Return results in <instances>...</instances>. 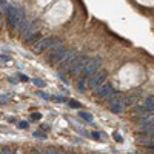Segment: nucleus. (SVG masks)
Wrapping results in <instances>:
<instances>
[{
  "mask_svg": "<svg viewBox=\"0 0 154 154\" xmlns=\"http://www.w3.org/2000/svg\"><path fill=\"white\" fill-rule=\"evenodd\" d=\"M59 45H62V38H57V37H46V38H40L37 43H34V46H32V53H35V54H40V53H43L45 49H48V48H56V46H59Z\"/></svg>",
  "mask_w": 154,
  "mask_h": 154,
  "instance_id": "nucleus-1",
  "label": "nucleus"
},
{
  "mask_svg": "<svg viewBox=\"0 0 154 154\" xmlns=\"http://www.w3.org/2000/svg\"><path fill=\"white\" fill-rule=\"evenodd\" d=\"M100 66H102V59L100 57H93V59H89L86 62V65H85V68H83L80 75L83 77V80H85V79H88V77L94 75L97 71H100Z\"/></svg>",
  "mask_w": 154,
  "mask_h": 154,
  "instance_id": "nucleus-2",
  "label": "nucleus"
},
{
  "mask_svg": "<svg viewBox=\"0 0 154 154\" xmlns=\"http://www.w3.org/2000/svg\"><path fill=\"white\" fill-rule=\"evenodd\" d=\"M66 53H68V49L63 45H59V46L53 48V49H51V53L48 54L49 63H53V65H59V63L62 62V59L66 56Z\"/></svg>",
  "mask_w": 154,
  "mask_h": 154,
  "instance_id": "nucleus-3",
  "label": "nucleus"
},
{
  "mask_svg": "<svg viewBox=\"0 0 154 154\" xmlns=\"http://www.w3.org/2000/svg\"><path fill=\"white\" fill-rule=\"evenodd\" d=\"M88 60H89V59H88L86 56H77V57L74 59V62L69 65L68 72H69V74H74V75L82 74V71H83V68H85V65H86Z\"/></svg>",
  "mask_w": 154,
  "mask_h": 154,
  "instance_id": "nucleus-4",
  "label": "nucleus"
},
{
  "mask_svg": "<svg viewBox=\"0 0 154 154\" xmlns=\"http://www.w3.org/2000/svg\"><path fill=\"white\" fill-rule=\"evenodd\" d=\"M106 77H108V72H106L105 69H100V71H97L94 75L89 77V80H88L89 88H91V89H97L99 86H102V85L105 83Z\"/></svg>",
  "mask_w": 154,
  "mask_h": 154,
  "instance_id": "nucleus-5",
  "label": "nucleus"
},
{
  "mask_svg": "<svg viewBox=\"0 0 154 154\" xmlns=\"http://www.w3.org/2000/svg\"><path fill=\"white\" fill-rule=\"evenodd\" d=\"M136 112L137 114H149L154 112V97H146L143 102H140L139 105H136Z\"/></svg>",
  "mask_w": 154,
  "mask_h": 154,
  "instance_id": "nucleus-6",
  "label": "nucleus"
},
{
  "mask_svg": "<svg viewBox=\"0 0 154 154\" xmlns=\"http://www.w3.org/2000/svg\"><path fill=\"white\" fill-rule=\"evenodd\" d=\"M77 56H79V54H77L75 51H68V53H66V56L63 57V59H62V62H60L59 65H57V66H59V69H62V71H68L69 65H71V63L74 62V59H75Z\"/></svg>",
  "mask_w": 154,
  "mask_h": 154,
  "instance_id": "nucleus-7",
  "label": "nucleus"
},
{
  "mask_svg": "<svg viewBox=\"0 0 154 154\" xmlns=\"http://www.w3.org/2000/svg\"><path fill=\"white\" fill-rule=\"evenodd\" d=\"M114 91H116V89L112 88V85H109V83H103L102 86H99V88H97L96 94H97L99 97H102V99H108Z\"/></svg>",
  "mask_w": 154,
  "mask_h": 154,
  "instance_id": "nucleus-8",
  "label": "nucleus"
},
{
  "mask_svg": "<svg viewBox=\"0 0 154 154\" xmlns=\"http://www.w3.org/2000/svg\"><path fill=\"white\" fill-rule=\"evenodd\" d=\"M137 123L140 126H154V112L143 114L142 117H137Z\"/></svg>",
  "mask_w": 154,
  "mask_h": 154,
  "instance_id": "nucleus-9",
  "label": "nucleus"
},
{
  "mask_svg": "<svg viewBox=\"0 0 154 154\" xmlns=\"http://www.w3.org/2000/svg\"><path fill=\"white\" fill-rule=\"evenodd\" d=\"M122 99H123V94H122V93L114 91V93L106 99V102H108V105L111 106V105H114V103H117V102H122Z\"/></svg>",
  "mask_w": 154,
  "mask_h": 154,
  "instance_id": "nucleus-10",
  "label": "nucleus"
},
{
  "mask_svg": "<svg viewBox=\"0 0 154 154\" xmlns=\"http://www.w3.org/2000/svg\"><path fill=\"white\" fill-rule=\"evenodd\" d=\"M137 103V97L136 96H123V105L130 106V105H136Z\"/></svg>",
  "mask_w": 154,
  "mask_h": 154,
  "instance_id": "nucleus-11",
  "label": "nucleus"
},
{
  "mask_svg": "<svg viewBox=\"0 0 154 154\" xmlns=\"http://www.w3.org/2000/svg\"><path fill=\"white\" fill-rule=\"evenodd\" d=\"M109 108H111V111H112V112H122V111L125 109V105H123V99H122V102H117V103L111 105Z\"/></svg>",
  "mask_w": 154,
  "mask_h": 154,
  "instance_id": "nucleus-12",
  "label": "nucleus"
},
{
  "mask_svg": "<svg viewBox=\"0 0 154 154\" xmlns=\"http://www.w3.org/2000/svg\"><path fill=\"white\" fill-rule=\"evenodd\" d=\"M40 38H42V35H40V32L37 31V32H34V34H31V35L26 37V42H28V43H37Z\"/></svg>",
  "mask_w": 154,
  "mask_h": 154,
  "instance_id": "nucleus-13",
  "label": "nucleus"
},
{
  "mask_svg": "<svg viewBox=\"0 0 154 154\" xmlns=\"http://www.w3.org/2000/svg\"><path fill=\"white\" fill-rule=\"evenodd\" d=\"M77 89H79L80 93H83V91H86V80H79L77 82Z\"/></svg>",
  "mask_w": 154,
  "mask_h": 154,
  "instance_id": "nucleus-14",
  "label": "nucleus"
},
{
  "mask_svg": "<svg viewBox=\"0 0 154 154\" xmlns=\"http://www.w3.org/2000/svg\"><path fill=\"white\" fill-rule=\"evenodd\" d=\"M79 116L83 119V120H86V122H93V116L89 114V112H83V111H80L79 112Z\"/></svg>",
  "mask_w": 154,
  "mask_h": 154,
  "instance_id": "nucleus-15",
  "label": "nucleus"
},
{
  "mask_svg": "<svg viewBox=\"0 0 154 154\" xmlns=\"http://www.w3.org/2000/svg\"><path fill=\"white\" fill-rule=\"evenodd\" d=\"M140 130L149 136H154V126H140Z\"/></svg>",
  "mask_w": 154,
  "mask_h": 154,
  "instance_id": "nucleus-16",
  "label": "nucleus"
},
{
  "mask_svg": "<svg viewBox=\"0 0 154 154\" xmlns=\"http://www.w3.org/2000/svg\"><path fill=\"white\" fill-rule=\"evenodd\" d=\"M32 136H34V137H37V139H46V133H43V131H40V130L34 131V133H32Z\"/></svg>",
  "mask_w": 154,
  "mask_h": 154,
  "instance_id": "nucleus-17",
  "label": "nucleus"
},
{
  "mask_svg": "<svg viewBox=\"0 0 154 154\" xmlns=\"http://www.w3.org/2000/svg\"><path fill=\"white\" fill-rule=\"evenodd\" d=\"M8 62H11V57L9 56H0V66L5 65V63H8Z\"/></svg>",
  "mask_w": 154,
  "mask_h": 154,
  "instance_id": "nucleus-18",
  "label": "nucleus"
},
{
  "mask_svg": "<svg viewBox=\"0 0 154 154\" xmlns=\"http://www.w3.org/2000/svg\"><path fill=\"white\" fill-rule=\"evenodd\" d=\"M68 105L71 106V108H80V103L77 100H68Z\"/></svg>",
  "mask_w": 154,
  "mask_h": 154,
  "instance_id": "nucleus-19",
  "label": "nucleus"
},
{
  "mask_svg": "<svg viewBox=\"0 0 154 154\" xmlns=\"http://www.w3.org/2000/svg\"><path fill=\"white\" fill-rule=\"evenodd\" d=\"M51 100H56V102H66V99L62 97V96H51Z\"/></svg>",
  "mask_w": 154,
  "mask_h": 154,
  "instance_id": "nucleus-20",
  "label": "nucleus"
},
{
  "mask_svg": "<svg viewBox=\"0 0 154 154\" xmlns=\"http://www.w3.org/2000/svg\"><path fill=\"white\" fill-rule=\"evenodd\" d=\"M31 119H32V120H40V119H42V114H40V112H32V114H31Z\"/></svg>",
  "mask_w": 154,
  "mask_h": 154,
  "instance_id": "nucleus-21",
  "label": "nucleus"
},
{
  "mask_svg": "<svg viewBox=\"0 0 154 154\" xmlns=\"http://www.w3.org/2000/svg\"><path fill=\"white\" fill-rule=\"evenodd\" d=\"M19 128L20 130H28V122H19Z\"/></svg>",
  "mask_w": 154,
  "mask_h": 154,
  "instance_id": "nucleus-22",
  "label": "nucleus"
},
{
  "mask_svg": "<svg viewBox=\"0 0 154 154\" xmlns=\"http://www.w3.org/2000/svg\"><path fill=\"white\" fill-rule=\"evenodd\" d=\"M34 85L43 88V86H45V82H43V80H40V79H34Z\"/></svg>",
  "mask_w": 154,
  "mask_h": 154,
  "instance_id": "nucleus-23",
  "label": "nucleus"
},
{
  "mask_svg": "<svg viewBox=\"0 0 154 154\" xmlns=\"http://www.w3.org/2000/svg\"><path fill=\"white\" fill-rule=\"evenodd\" d=\"M38 96H40L42 99H45V100H51V96L46 94V93H42V91H40V93H38Z\"/></svg>",
  "mask_w": 154,
  "mask_h": 154,
  "instance_id": "nucleus-24",
  "label": "nucleus"
},
{
  "mask_svg": "<svg viewBox=\"0 0 154 154\" xmlns=\"http://www.w3.org/2000/svg\"><path fill=\"white\" fill-rule=\"evenodd\" d=\"M19 80H22V82H28V80H29V77H28V75H25V74H19Z\"/></svg>",
  "mask_w": 154,
  "mask_h": 154,
  "instance_id": "nucleus-25",
  "label": "nucleus"
},
{
  "mask_svg": "<svg viewBox=\"0 0 154 154\" xmlns=\"http://www.w3.org/2000/svg\"><path fill=\"white\" fill-rule=\"evenodd\" d=\"M112 136H114V140H116V142H122V140H123V139H122V136H120L119 133H114Z\"/></svg>",
  "mask_w": 154,
  "mask_h": 154,
  "instance_id": "nucleus-26",
  "label": "nucleus"
},
{
  "mask_svg": "<svg viewBox=\"0 0 154 154\" xmlns=\"http://www.w3.org/2000/svg\"><path fill=\"white\" fill-rule=\"evenodd\" d=\"M43 154H57V151H56L54 148H48V149L43 151Z\"/></svg>",
  "mask_w": 154,
  "mask_h": 154,
  "instance_id": "nucleus-27",
  "label": "nucleus"
},
{
  "mask_svg": "<svg viewBox=\"0 0 154 154\" xmlns=\"http://www.w3.org/2000/svg\"><path fill=\"white\" fill-rule=\"evenodd\" d=\"M91 137L96 139V140H100V133H96V131H94V133H91Z\"/></svg>",
  "mask_w": 154,
  "mask_h": 154,
  "instance_id": "nucleus-28",
  "label": "nucleus"
},
{
  "mask_svg": "<svg viewBox=\"0 0 154 154\" xmlns=\"http://www.w3.org/2000/svg\"><path fill=\"white\" fill-rule=\"evenodd\" d=\"M2 154H14V152H12L9 148H3V151H2Z\"/></svg>",
  "mask_w": 154,
  "mask_h": 154,
  "instance_id": "nucleus-29",
  "label": "nucleus"
},
{
  "mask_svg": "<svg viewBox=\"0 0 154 154\" xmlns=\"http://www.w3.org/2000/svg\"><path fill=\"white\" fill-rule=\"evenodd\" d=\"M0 100H2V103H6V100H8V97H6V96H2V97H0Z\"/></svg>",
  "mask_w": 154,
  "mask_h": 154,
  "instance_id": "nucleus-30",
  "label": "nucleus"
},
{
  "mask_svg": "<svg viewBox=\"0 0 154 154\" xmlns=\"http://www.w3.org/2000/svg\"><path fill=\"white\" fill-rule=\"evenodd\" d=\"M31 154H42V152H40V151H37V149H32Z\"/></svg>",
  "mask_w": 154,
  "mask_h": 154,
  "instance_id": "nucleus-31",
  "label": "nucleus"
},
{
  "mask_svg": "<svg viewBox=\"0 0 154 154\" xmlns=\"http://www.w3.org/2000/svg\"><path fill=\"white\" fill-rule=\"evenodd\" d=\"M42 130H46V131H48V130H49V126H48V125H42Z\"/></svg>",
  "mask_w": 154,
  "mask_h": 154,
  "instance_id": "nucleus-32",
  "label": "nucleus"
},
{
  "mask_svg": "<svg viewBox=\"0 0 154 154\" xmlns=\"http://www.w3.org/2000/svg\"><path fill=\"white\" fill-rule=\"evenodd\" d=\"M148 148H149V149H152V151H154V143H149V145H148Z\"/></svg>",
  "mask_w": 154,
  "mask_h": 154,
  "instance_id": "nucleus-33",
  "label": "nucleus"
},
{
  "mask_svg": "<svg viewBox=\"0 0 154 154\" xmlns=\"http://www.w3.org/2000/svg\"><path fill=\"white\" fill-rule=\"evenodd\" d=\"M60 154H66V152H63V151H62V152H60Z\"/></svg>",
  "mask_w": 154,
  "mask_h": 154,
  "instance_id": "nucleus-34",
  "label": "nucleus"
},
{
  "mask_svg": "<svg viewBox=\"0 0 154 154\" xmlns=\"http://www.w3.org/2000/svg\"><path fill=\"white\" fill-rule=\"evenodd\" d=\"M151 154H154V152H151Z\"/></svg>",
  "mask_w": 154,
  "mask_h": 154,
  "instance_id": "nucleus-35",
  "label": "nucleus"
}]
</instances>
